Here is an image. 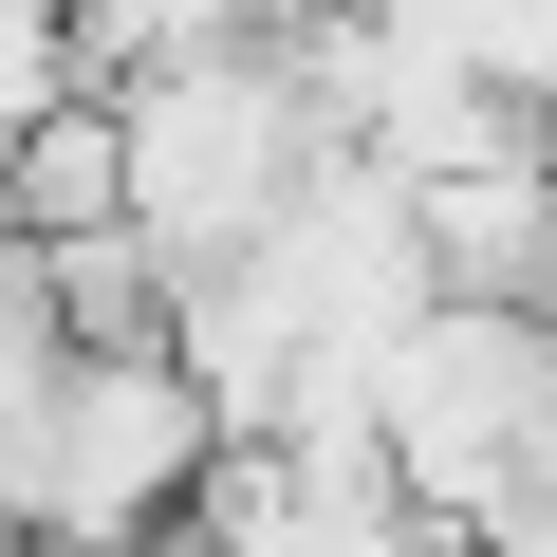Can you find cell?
<instances>
[{
    "mask_svg": "<svg viewBox=\"0 0 557 557\" xmlns=\"http://www.w3.org/2000/svg\"><path fill=\"white\" fill-rule=\"evenodd\" d=\"M112 223H131V131H112V94H75V112L20 149V205H0V242H38V260H57V242H112Z\"/></svg>",
    "mask_w": 557,
    "mask_h": 557,
    "instance_id": "obj_2",
    "label": "cell"
},
{
    "mask_svg": "<svg viewBox=\"0 0 557 557\" xmlns=\"http://www.w3.org/2000/svg\"><path fill=\"white\" fill-rule=\"evenodd\" d=\"M112 131H131V242H149L168 278H242V260H260V223L335 168L317 75L278 57V38H242V57H205V75L112 94Z\"/></svg>",
    "mask_w": 557,
    "mask_h": 557,
    "instance_id": "obj_1",
    "label": "cell"
},
{
    "mask_svg": "<svg viewBox=\"0 0 557 557\" xmlns=\"http://www.w3.org/2000/svg\"><path fill=\"white\" fill-rule=\"evenodd\" d=\"M94 75H75V0H0V205H20V149L75 112Z\"/></svg>",
    "mask_w": 557,
    "mask_h": 557,
    "instance_id": "obj_3",
    "label": "cell"
}]
</instances>
